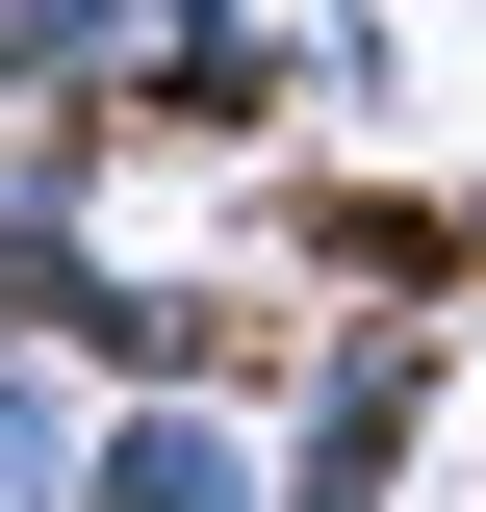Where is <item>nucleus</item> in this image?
<instances>
[{"instance_id": "obj_2", "label": "nucleus", "mask_w": 486, "mask_h": 512, "mask_svg": "<svg viewBox=\"0 0 486 512\" xmlns=\"http://www.w3.org/2000/svg\"><path fill=\"white\" fill-rule=\"evenodd\" d=\"M103 128H0V359H103V308H128V231H103ZM77 410H103V384H77Z\"/></svg>"}, {"instance_id": "obj_1", "label": "nucleus", "mask_w": 486, "mask_h": 512, "mask_svg": "<svg viewBox=\"0 0 486 512\" xmlns=\"http://www.w3.org/2000/svg\"><path fill=\"white\" fill-rule=\"evenodd\" d=\"M435 384H461V359H435V308H333V333L282 359V410H256L282 512H384V487H410V436H435Z\"/></svg>"}, {"instance_id": "obj_5", "label": "nucleus", "mask_w": 486, "mask_h": 512, "mask_svg": "<svg viewBox=\"0 0 486 512\" xmlns=\"http://www.w3.org/2000/svg\"><path fill=\"white\" fill-rule=\"evenodd\" d=\"M0 512H77V384L0 359Z\"/></svg>"}, {"instance_id": "obj_4", "label": "nucleus", "mask_w": 486, "mask_h": 512, "mask_svg": "<svg viewBox=\"0 0 486 512\" xmlns=\"http://www.w3.org/2000/svg\"><path fill=\"white\" fill-rule=\"evenodd\" d=\"M128 77V0H0V128H103Z\"/></svg>"}, {"instance_id": "obj_6", "label": "nucleus", "mask_w": 486, "mask_h": 512, "mask_svg": "<svg viewBox=\"0 0 486 512\" xmlns=\"http://www.w3.org/2000/svg\"><path fill=\"white\" fill-rule=\"evenodd\" d=\"M461 256H486V231H461Z\"/></svg>"}, {"instance_id": "obj_3", "label": "nucleus", "mask_w": 486, "mask_h": 512, "mask_svg": "<svg viewBox=\"0 0 486 512\" xmlns=\"http://www.w3.org/2000/svg\"><path fill=\"white\" fill-rule=\"evenodd\" d=\"M77 512H282V461H256V410L128 384V410H77Z\"/></svg>"}]
</instances>
